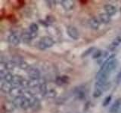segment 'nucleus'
I'll use <instances>...</instances> for the list:
<instances>
[{
  "label": "nucleus",
  "mask_w": 121,
  "mask_h": 113,
  "mask_svg": "<svg viewBox=\"0 0 121 113\" xmlns=\"http://www.w3.org/2000/svg\"><path fill=\"white\" fill-rule=\"evenodd\" d=\"M104 9L105 11V13L108 14L111 17L117 13V8L111 5V4H106L104 6Z\"/></svg>",
  "instance_id": "f8f14e48"
},
{
  "label": "nucleus",
  "mask_w": 121,
  "mask_h": 113,
  "mask_svg": "<svg viewBox=\"0 0 121 113\" xmlns=\"http://www.w3.org/2000/svg\"><path fill=\"white\" fill-rule=\"evenodd\" d=\"M102 51L100 50V49H98V50L95 51L93 52V54H92V58L93 59H99L101 58V56H102Z\"/></svg>",
  "instance_id": "5701e85b"
},
{
  "label": "nucleus",
  "mask_w": 121,
  "mask_h": 113,
  "mask_svg": "<svg viewBox=\"0 0 121 113\" xmlns=\"http://www.w3.org/2000/svg\"><path fill=\"white\" fill-rule=\"evenodd\" d=\"M21 36H19L16 32H11L8 37V41L9 43L13 46H17L21 42Z\"/></svg>",
  "instance_id": "7ed1b4c3"
},
{
  "label": "nucleus",
  "mask_w": 121,
  "mask_h": 113,
  "mask_svg": "<svg viewBox=\"0 0 121 113\" xmlns=\"http://www.w3.org/2000/svg\"><path fill=\"white\" fill-rule=\"evenodd\" d=\"M5 66L8 70H12L14 69L15 66H16V63H15L14 61H5Z\"/></svg>",
  "instance_id": "4be33fe9"
},
{
  "label": "nucleus",
  "mask_w": 121,
  "mask_h": 113,
  "mask_svg": "<svg viewBox=\"0 0 121 113\" xmlns=\"http://www.w3.org/2000/svg\"><path fill=\"white\" fill-rule=\"evenodd\" d=\"M29 29H30V32L31 33V35L33 38H35L37 36V32L39 31V26L35 23H33L30 25L29 26Z\"/></svg>",
  "instance_id": "a211bd4d"
},
{
  "label": "nucleus",
  "mask_w": 121,
  "mask_h": 113,
  "mask_svg": "<svg viewBox=\"0 0 121 113\" xmlns=\"http://www.w3.org/2000/svg\"><path fill=\"white\" fill-rule=\"evenodd\" d=\"M25 81V78H24L22 76L19 75H13V78H12V81H11V85H18L21 86L22 84L24 83Z\"/></svg>",
  "instance_id": "4468645a"
},
{
  "label": "nucleus",
  "mask_w": 121,
  "mask_h": 113,
  "mask_svg": "<svg viewBox=\"0 0 121 113\" xmlns=\"http://www.w3.org/2000/svg\"><path fill=\"white\" fill-rule=\"evenodd\" d=\"M43 81H45V80H44V79H42L41 78H39V79H33V78H30V80H28L27 88H39V87L40 86V85Z\"/></svg>",
  "instance_id": "0eeeda50"
},
{
  "label": "nucleus",
  "mask_w": 121,
  "mask_h": 113,
  "mask_svg": "<svg viewBox=\"0 0 121 113\" xmlns=\"http://www.w3.org/2000/svg\"><path fill=\"white\" fill-rule=\"evenodd\" d=\"M102 92H103V90H102L98 89V88H95V90L93 91V93H92V96L95 98H98L99 97L101 96Z\"/></svg>",
  "instance_id": "b1692460"
},
{
  "label": "nucleus",
  "mask_w": 121,
  "mask_h": 113,
  "mask_svg": "<svg viewBox=\"0 0 121 113\" xmlns=\"http://www.w3.org/2000/svg\"><path fill=\"white\" fill-rule=\"evenodd\" d=\"M27 75L30 76V78L33 79H39L40 78V72L39 70L35 67L30 66L29 69L26 71Z\"/></svg>",
  "instance_id": "39448f33"
},
{
  "label": "nucleus",
  "mask_w": 121,
  "mask_h": 113,
  "mask_svg": "<svg viewBox=\"0 0 121 113\" xmlns=\"http://www.w3.org/2000/svg\"><path fill=\"white\" fill-rule=\"evenodd\" d=\"M94 50H95V47H91V48H88L87 50H86L84 52L82 53V54L81 55V56H82V57H86V56H89Z\"/></svg>",
  "instance_id": "393cba45"
},
{
  "label": "nucleus",
  "mask_w": 121,
  "mask_h": 113,
  "mask_svg": "<svg viewBox=\"0 0 121 113\" xmlns=\"http://www.w3.org/2000/svg\"><path fill=\"white\" fill-rule=\"evenodd\" d=\"M55 20V18L53 17V16H52V15H48V16H47V17H46V21L47 23H48V24H52V23H53Z\"/></svg>",
  "instance_id": "cd10ccee"
},
{
  "label": "nucleus",
  "mask_w": 121,
  "mask_h": 113,
  "mask_svg": "<svg viewBox=\"0 0 121 113\" xmlns=\"http://www.w3.org/2000/svg\"><path fill=\"white\" fill-rule=\"evenodd\" d=\"M60 2H61L60 4H61L63 8L67 11L73 10L76 5L75 2L72 1V0H64V1H61Z\"/></svg>",
  "instance_id": "9d476101"
},
{
  "label": "nucleus",
  "mask_w": 121,
  "mask_h": 113,
  "mask_svg": "<svg viewBox=\"0 0 121 113\" xmlns=\"http://www.w3.org/2000/svg\"><path fill=\"white\" fill-rule=\"evenodd\" d=\"M117 113H118V112H117Z\"/></svg>",
  "instance_id": "c85d7f7f"
},
{
  "label": "nucleus",
  "mask_w": 121,
  "mask_h": 113,
  "mask_svg": "<svg viewBox=\"0 0 121 113\" xmlns=\"http://www.w3.org/2000/svg\"><path fill=\"white\" fill-rule=\"evenodd\" d=\"M32 39H33L31 33L30 32H25L24 33H22V35L21 36V39L24 43L27 44L29 42H30V41L32 40Z\"/></svg>",
  "instance_id": "dca6fc26"
},
{
  "label": "nucleus",
  "mask_w": 121,
  "mask_h": 113,
  "mask_svg": "<svg viewBox=\"0 0 121 113\" xmlns=\"http://www.w3.org/2000/svg\"><path fill=\"white\" fill-rule=\"evenodd\" d=\"M56 96H57V91H56V90L52 88V89H49L48 90L47 94H46V96H45V97H49V98H55Z\"/></svg>",
  "instance_id": "412c9836"
},
{
  "label": "nucleus",
  "mask_w": 121,
  "mask_h": 113,
  "mask_svg": "<svg viewBox=\"0 0 121 113\" xmlns=\"http://www.w3.org/2000/svg\"><path fill=\"white\" fill-rule=\"evenodd\" d=\"M39 92L41 93V95L42 96H46V94H47V92H48V88H47V85H46V82L43 81L42 84L40 85V86L39 87Z\"/></svg>",
  "instance_id": "6ab92c4d"
},
{
  "label": "nucleus",
  "mask_w": 121,
  "mask_h": 113,
  "mask_svg": "<svg viewBox=\"0 0 121 113\" xmlns=\"http://www.w3.org/2000/svg\"><path fill=\"white\" fill-rule=\"evenodd\" d=\"M111 99H112L111 95L106 97L104 98V101H103V103H102V105H103V106H107V105H109V103H111Z\"/></svg>",
  "instance_id": "a878e982"
},
{
  "label": "nucleus",
  "mask_w": 121,
  "mask_h": 113,
  "mask_svg": "<svg viewBox=\"0 0 121 113\" xmlns=\"http://www.w3.org/2000/svg\"><path fill=\"white\" fill-rule=\"evenodd\" d=\"M54 43L55 41L52 38L49 36H44L40 39L39 44H38V47L40 50H45V49L52 47L54 45Z\"/></svg>",
  "instance_id": "f03ea898"
},
{
  "label": "nucleus",
  "mask_w": 121,
  "mask_h": 113,
  "mask_svg": "<svg viewBox=\"0 0 121 113\" xmlns=\"http://www.w3.org/2000/svg\"><path fill=\"white\" fill-rule=\"evenodd\" d=\"M121 106V97L117 98L110 108V113H117Z\"/></svg>",
  "instance_id": "9b49d317"
},
{
  "label": "nucleus",
  "mask_w": 121,
  "mask_h": 113,
  "mask_svg": "<svg viewBox=\"0 0 121 113\" xmlns=\"http://www.w3.org/2000/svg\"><path fill=\"white\" fill-rule=\"evenodd\" d=\"M98 18H99V20L101 21V23L104 24H109L111 22V16H109L108 14L106 13H101L98 16Z\"/></svg>",
  "instance_id": "f3484780"
},
{
  "label": "nucleus",
  "mask_w": 121,
  "mask_h": 113,
  "mask_svg": "<svg viewBox=\"0 0 121 113\" xmlns=\"http://www.w3.org/2000/svg\"><path fill=\"white\" fill-rule=\"evenodd\" d=\"M121 43V36H117L114 38V39L113 40V41L111 43V44L109 45L108 49L110 51H114L115 49L119 46L120 44Z\"/></svg>",
  "instance_id": "ddd939ff"
},
{
  "label": "nucleus",
  "mask_w": 121,
  "mask_h": 113,
  "mask_svg": "<svg viewBox=\"0 0 121 113\" xmlns=\"http://www.w3.org/2000/svg\"><path fill=\"white\" fill-rule=\"evenodd\" d=\"M24 92V90L23 88H19V87H13V88H11V90H10L9 94L11 97H13L14 98H16V97H18L20 96H23Z\"/></svg>",
  "instance_id": "423d86ee"
},
{
  "label": "nucleus",
  "mask_w": 121,
  "mask_h": 113,
  "mask_svg": "<svg viewBox=\"0 0 121 113\" xmlns=\"http://www.w3.org/2000/svg\"><path fill=\"white\" fill-rule=\"evenodd\" d=\"M12 85L9 84L3 80H1V85H0V89L4 93H9L10 90L12 88Z\"/></svg>",
  "instance_id": "2eb2a0df"
},
{
  "label": "nucleus",
  "mask_w": 121,
  "mask_h": 113,
  "mask_svg": "<svg viewBox=\"0 0 121 113\" xmlns=\"http://www.w3.org/2000/svg\"><path fill=\"white\" fill-rule=\"evenodd\" d=\"M77 97L79 99H83L86 97V93L83 90H78L77 93Z\"/></svg>",
  "instance_id": "bb28decb"
},
{
  "label": "nucleus",
  "mask_w": 121,
  "mask_h": 113,
  "mask_svg": "<svg viewBox=\"0 0 121 113\" xmlns=\"http://www.w3.org/2000/svg\"><path fill=\"white\" fill-rule=\"evenodd\" d=\"M101 24V23L99 20V18L97 17H92L89 20V26L92 29H95V30H97L98 28H99Z\"/></svg>",
  "instance_id": "1a4fd4ad"
},
{
  "label": "nucleus",
  "mask_w": 121,
  "mask_h": 113,
  "mask_svg": "<svg viewBox=\"0 0 121 113\" xmlns=\"http://www.w3.org/2000/svg\"><path fill=\"white\" fill-rule=\"evenodd\" d=\"M68 80V78L66 76H60V77H57L56 78V80H55V83L58 85L60 86V85H63L64 84H66Z\"/></svg>",
  "instance_id": "aec40b11"
},
{
  "label": "nucleus",
  "mask_w": 121,
  "mask_h": 113,
  "mask_svg": "<svg viewBox=\"0 0 121 113\" xmlns=\"http://www.w3.org/2000/svg\"><path fill=\"white\" fill-rule=\"evenodd\" d=\"M67 35L69 36L71 39H73L74 40H77L79 37V32L78 31V29L73 26H69L67 28Z\"/></svg>",
  "instance_id": "20e7f679"
},
{
  "label": "nucleus",
  "mask_w": 121,
  "mask_h": 113,
  "mask_svg": "<svg viewBox=\"0 0 121 113\" xmlns=\"http://www.w3.org/2000/svg\"><path fill=\"white\" fill-rule=\"evenodd\" d=\"M3 109L7 112H12L17 108L16 105L14 104L13 101H6L2 105Z\"/></svg>",
  "instance_id": "6e6552de"
},
{
  "label": "nucleus",
  "mask_w": 121,
  "mask_h": 113,
  "mask_svg": "<svg viewBox=\"0 0 121 113\" xmlns=\"http://www.w3.org/2000/svg\"><path fill=\"white\" fill-rule=\"evenodd\" d=\"M13 102L16 105L17 108H20L21 109H24V110L31 108V102L24 96H20L14 98Z\"/></svg>",
  "instance_id": "f257e3e1"
}]
</instances>
